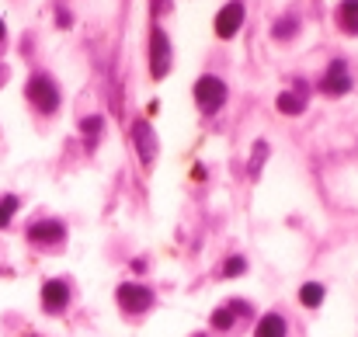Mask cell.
Wrapping results in <instances>:
<instances>
[{"label": "cell", "instance_id": "1", "mask_svg": "<svg viewBox=\"0 0 358 337\" xmlns=\"http://www.w3.org/2000/svg\"><path fill=\"white\" fill-rule=\"evenodd\" d=\"M24 94H28V101H31L42 115H52L59 108V87H56V80L45 77V73H35V77L28 80Z\"/></svg>", "mask_w": 358, "mask_h": 337}, {"label": "cell", "instance_id": "2", "mask_svg": "<svg viewBox=\"0 0 358 337\" xmlns=\"http://www.w3.org/2000/svg\"><path fill=\"white\" fill-rule=\"evenodd\" d=\"M195 105L206 115H216L227 105V84L220 77H213V73L199 77V84H195Z\"/></svg>", "mask_w": 358, "mask_h": 337}, {"label": "cell", "instance_id": "3", "mask_svg": "<svg viewBox=\"0 0 358 337\" xmlns=\"http://www.w3.org/2000/svg\"><path fill=\"white\" fill-rule=\"evenodd\" d=\"M115 299H119V306L129 317H139V313H146V310L153 306V289H146V285H139V282H122Z\"/></svg>", "mask_w": 358, "mask_h": 337}, {"label": "cell", "instance_id": "4", "mask_svg": "<svg viewBox=\"0 0 358 337\" xmlns=\"http://www.w3.org/2000/svg\"><path fill=\"white\" fill-rule=\"evenodd\" d=\"M320 91L331 94V98H341V94L352 91V70H348L345 59H334V63L324 70V77H320Z\"/></svg>", "mask_w": 358, "mask_h": 337}, {"label": "cell", "instance_id": "5", "mask_svg": "<svg viewBox=\"0 0 358 337\" xmlns=\"http://www.w3.org/2000/svg\"><path fill=\"white\" fill-rule=\"evenodd\" d=\"M150 73L157 80H164L171 73V42H167V35L160 28L150 35Z\"/></svg>", "mask_w": 358, "mask_h": 337}, {"label": "cell", "instance_id": "6", "mask_svg": "<svg viewBox=\"0 0 358 337\" xmlns=\"http://www.w3.org/2000/svg\"><path fill=\"white\" fill-rule=\"evenodd\" d=\"M28 240L38 243V247H56V243L66 240V226L59 220H35L28 226Z\"/></svg>", "mask_w": 358, "mask_h": 337}, {"label": "cell", "instance_id": "7", "mask_svg": "<svg viewBox=\"0 0 358 337\" xmlns=\"http://www.w3.org/2000/svg\"><path fill=\"white\" fill-rule=\"evenodd\" d=\"M132 143H136V150H139L143 167H150L153 157H157V132L150 129L146 118H136V122H132Z\"/></svg>", "mask_w": 358, "mask_h": 337}, {"label": "cell", "instance_id": "8", "mask_svg": "<svg viewBox=\"0 0 358 337\" xmlns=\"http://www.w3.org/2000/svg\"><path fill=\"white\" fill-rule=\"evenodd\" d=\"M70 306V285L63 278H49L42 285V310L45 313H63Z\"/></svg>", "mask_w": 358, "mask_h": 337}, {"label": "cell", "instance_id": "9", "mask_svg": "<svg viewBox=\"0 0 358 337\" xmlns=\"http://www.w3.org/2000/svg\"><path fill=\"white\" fill-rule=\"evenodd\" d=\"M243 24V3L240 0H230L220 14H216V35L220 38H234Z\"/></svg>", "mask_w": 358, "mask_h": 337}, {"label": "cell", "instance_id": "10", "mask_svg": "<svg viewBox=\"0 0 358 337\" xmlns=\"http://www.w3.org/2000/svg\"><path fill=\"white\" fill-rule=\"evenodd\" d=\"M303 91H306V84H303V80L296 84V91H282V94H278V101H275V105H278V112L282 115H299L303 112V108H306V94H303Z\"/></svg>", "mask_w": 358, "mask_h": 337}, {"label": "cell", "instance_id": "11", "mask_svg": "<svg viewBox=\"0 0 358 337\" xmlns=\"http://www.w3.org/2000/svg\"><path fill=\"white\" fill-rule=\"evenodd\" d=\"M285 334H289V327H285V320L278 313H264L257 320V327H254V337H285Z\"/></svg>", "mask_w": 358, "mask_h": 337}, {"label": "cell", "instance_id": "12", "mask_svg": "<svg viewBox=\"0 0 358 337\" xmlns=\"http://www.w3.org/2000/svg\"><path fill=\"white\" fill-rule=\"evenodd\" d=\"M338 28L345 35H358V0H345L338 7Z\"/></svg>", "mask_w": 358, "mask_h": 337}, {"label": "cell", "instance_id": "13", "mask_svg": "<svg viewBox=\"0 0 358 337\" xmlns=\"http://www.w3.org/2000/svg\"><path fill=\"white\" fill-rule=\"evenodd\" d=\"M324 296H327V289H324L320 282H306V285L299 289V303H303L306 310H317V306L324 303Z\"/></svg>", "mask_w": 358, "mask_h": 337}, {"label": "cell", "instance_id": "14", "mask_svg": "<svg viewBox=\"0 0 358 337\" xmlns=\"http://www.w3.org/2000/svg\"><path fill=\"white\" fill-rule=\"evenodd\" d=\"M17 206H21V202H17V195H3V199H0V229H3V226H10V216L17 213Z\"/></svg>", "mask_w": 358, "mask_h": 337}, {"label": "cell", "instance_id": "15", "mask_svg": "<svg viewBox=\"0 0 358 337\" xmlns=\"http://www.w3.org/2000/svg\"><path fill=\"white\" fill-rule=\"evenodd\" d=\"M101 129H105V122H101L98 115H91V118H84V122H80V132L87 136V146H94V139H98V132H101Z\"/></svg>", "mask_w": 358, "mask_h": 337}, {"label": "cell", "instance_id": "16", "mask_svg": "<svg viewBox=\"0 0 358 337\" xmlns=\"http://www.w3.org/2000/svg\"><path fill=\"white\" fill-rule=\"evenodd\" d=\"M296 31H299V21H296L292 14H285V17L275 24V38H282V42H285L289 35H296Z\"/></svg>", "mask_w": 358, "mask_h": 337}, {"label": "cell", "instance_id": "17", "mask_svg": "<svg viewBox=\"0 0 358 337\" xmlns=\"http://www.w3.org/2000/svg\"><path fill=\"white\" fill-rule=\"evenodd\" d=\"M264 157H268V143H254V157H250V174H261V164H264Z\"/></svg>", "mask_w": 358, "mask_h": 337}, {"label": "cell", "instance_id": "18", "mask_svg": "<svg viewBox=\"0 0 358 337\" xmlns=\"http://www.w3.org/2000/svg\"><path fill=\"white\" fill-rule=\"evenodd\" d=\"M243 271H247V261H243L240 254H234V257L223 264V275H227V278H237V275H243Z\"/></svg>", "mask_w": 358, "mask_h": 337}, {"label": "cell", "instance_id": "19", "mask_svg": "<svg viewBox=\"0 0 358 337\" xmlns=\"http://www.w3.org/2000/svg\"><path fill=\"white\" fill-rule=\"evenodd\" d=\"M171 10V0H153V14H167Z\"/></svg>", "mask_w": 358, "mask_h": 337}, {"label": "cell", "instance_id": "20", "mask_svg": "<svg viewBox=\"0 0 358 337\" xmlns=\"http://www.w3.org/2000/svg\"><path fill=\"white\" fill-rule=\"evenodd\" d=\"M56 21H59V28H70V14L59 7V14H56Z\"/></svg>", "mask_w": 358, "mask_h": 337}, {"label": "cell", "instance_id": "21", "mask_svg": "<svg viewBox=\"0 0 358 337\" xmlns=\"http://www.w3.org/2000/svg\"><path fill=\"white\" fill-rule=\"evenodd\" d=\"M3 35H7V28H3V21H0V42H3Z\"/></svg>", "mask_w": 358, "mask_h": 337}, {"label": "cell", "instance_id": "22", "mask_svg": "<svg viewBox=\"0 0 358 337\" xmlns=\"http://www.w3.org/2000/svg\"><path fill=\"white\" fill-rule=\"evenodd\" d=\"M195 337H206V334H195Z\"/></svg>", "mask_w": 358, "mask_h": 337}]
</instances>
